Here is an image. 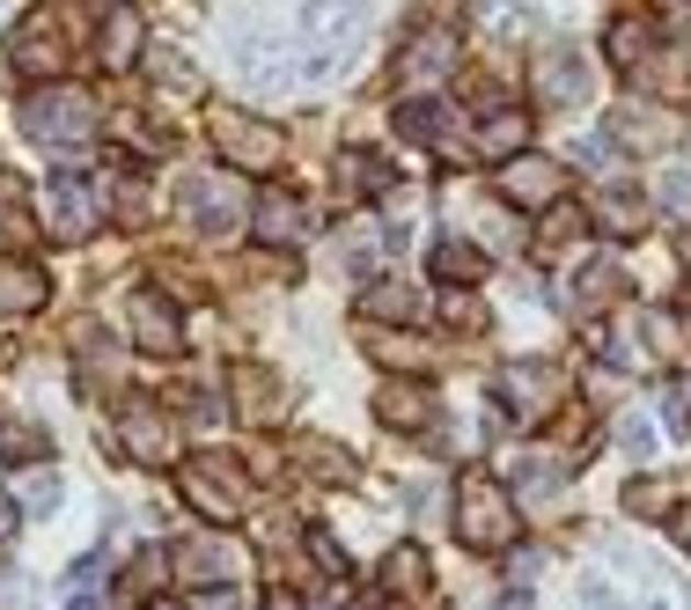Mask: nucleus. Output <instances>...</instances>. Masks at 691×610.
<instances>
[{
    "label": "nucleus",
    "mask_w": 691,
    "mask_h": 610,
    "mask_svg": "<svg viewBox=\"0 0 691 610\" xmlns=\"http://www.w3.org/2000/svg\"><path fill=\"white\" fill-rule=\"evenodd\" d=\"M23 133L45 147H81L89 133H97V97L89 89H37V97L23 103Z\"/></svg>",
    "instance_id": "nucleus-1"
},
{
    "label": "nucleus",
    "mask_w": 691,
    "mask_h": 610,
    "mask_svg": "<svg viewBox=\"0 0 691 610\" xmlns=\"http://www.w3.org/2000/svg\"><path fill=\"white\" fill-rule=\"evenodd\" d=\"M177 493L192 500V515H206V522H236V515L250 508V478L228 456H192V464L177 471Z\"/></svg>",
    "instance_id": "nucleus-2"
},
{
    "label": "nucleus",
    "mask_w": 691,
    "mask_h": 610,
    "mask_svg": "<svg viewBox=\"0 0 691 610\" xmlns=\"http://www.w3.org/2000/svg\"><path fill=\"white\" fill-rule=\"evenodd\" d=\"M456 538L471 544V552H500V544L516 538V508H508V493L494 486V478H464L456 486Z\"/></svg>",
    "instance_id": "nucleus-3"
},
{
    "label": "nucleus",
    "mask_w": 691,
    "mask_h": 610,
    "mask_svg": "<svg viewBox=\"0 0 691 610\" xmlns=\"http://www.w3.org/2000/svg\"><path fill=\"white\" fill-rule=\"evenodd\" d=\"M118 449L133 464H148V471H170V449H177L170 413H162V405H125L118 413Z\"/></svg>",
    "instance_id": "nucleus-4"
},
{
    "label": "nucleus",
    "mask_w": 691,
    "mask_h": 610,
    "mask_svg": "<svg viewBox=\"0 0 691 610\" xmlns=\"http://www.w3.org/2000/svg\"><path fill=\"white\" fill-rule=\"evenodd\" d=\"M214 140H222V155H236L243 170H272L287 147H280V133L258 118H243V111H228V118H214Z\"/></svg>",
    "instance_id": "nucleus-5"
},
{
    "label": "nucleus",
    "mask_w": 691,
    "mask_h": 610,
    "mask_svg": "<svg viewBox=\"0 0 691 610\" xmlns=\"http://www.w3.org/2000/svg\"><path fill=\"white\" fill-rule=\"evenodd\" d=\"M500 192L516 199V206H559L567 177H559V162H544V155H508V177H500Z\"/></svg>",
    "instance_id": "nucleus-6"
},
{
    "label": "nucleus",
    "mask_w": 691,
    "mask_h": 610,
    "mask_svg": "<svg viewBox=\"0 0 691 610\" xmlns=\"http://www.w3.org/2000/svg\"><path fill=\"white\" fill-rule=\"evenodd\" d=\"M295 30L309 37V45L353 37V30H361V0H302V8H295Z\"/></svg>",
    "instance_id": "nucleus-7"
},
{
    "label": "nucleus",
    "mask_w": 691,
    "mask_h": 610,
    "mask_svg": "<svg viewBox=\"0 0 691 610\" xmlns=\"http://www.w3.org/2000/svg\"><path fill=\"white\" fill-rule=\"evenodd\" d=\"M45 214H52L59 236H89V228H97V199L81 192V177H52L45 184Z\"/></svg>",
    "instance_id": "nucleus-8"
},
{
    "label": "nucleus",
    "mask_w": 691,
    "mask_h": 610,
    "mask_svg": "<svg viewBox=\"0 0 691 610\" xmlns=\"http://www.w3.org/2000/svg\"><path fill=\"white\" fill-rule=\"evenodd\" d=\"M184 206L199 214V228H206V236H228V228H236V214H243V199L228 192L222 177H192V184H184Z\"/></svg>",
    "instance_id": "nucleus-9"
},
{
    "label": "nucleus",
    "mask_w": 691,
    "mask_h": 610,
    "mask_svg": "<svg viewBox=\"0 0 691 610\" xmlns=\"http://www.w3.org/2000/svg\"><path fill=\"white\" fill-rule=\"evenodd\" d=\"M8 59L23 74H59V30H52V15H30V23L8 37Z\"/></svg>",
    "instance_id": "nucleus-10"
},
{
    "label": "nucleus",
    "mask_w": 691,
    "mask_h": 610,
    "mask_svg": "<svg viewBox=\"0 0 691 610\" xmlns=\"http://www.w3.org/2000/svg\"><path fill=\"white\" fill-rule=\"evenodd\" d=\"M456 67V30H420L412 45H405V74H420V81H442Z\"/></svg>",
    "instance_id": "nucleus-11"
},
{
    "label": "nucleus",
    "mask_w": 691,
    "mask_h": 610,
    "mask_svg": "<svg viewBox=\"0 0 691 610\" xmlns=\"http://www.w3.org/2000/svg\"><path fill=\"white\" fill-rule=\"evenodd\" d=\"M611 140H625V147H669L677 140V125L662 118V111H647V103H625L611 118Z\"/></svg>",
    "instance_id": "nucleus-12"
},
{
    "label": "nucleus",
    "mask_w": 691,
    "mask_h": 610,
    "mask_svg": "<svg viewBox=\"0 0 691 610\" xmlns=\"http://www.w3.org/2000/svg\"><path fill=\"white\" fill-rule=\"evenodd\" d=\"M258 228H265V244H302V236H309V214H302V199L265 192L258 199Z\"/></svg>",
    "instance_id": "nucleus-13"
},
{
    "label": "nucleus",
    "mask_w": 691,
    "mask_h": 610,
    "mask_svg": "<svg viewBox=\"0 0 691 610\" xmlns=\"http://www.w3.org/2000/svg\"><path fill=\"white\" fill-rule=\"evenodd\" d=\"M537 89L552 103H581V97H589V67H581L574 52H552V59L537 67Z\"/></svg>",
    "instance_id": "nucleus-14"
},
{
    "label": "nucleus",
    "mask_w": 691,
    "mask_h": 610,
    "mask_svg": "<svg viewBox=\"0 0 691 610\" xmlns=\"http://www.w3.org/2000/svg\"><path fill=\"white\" fill-rule=\"evenodd\" d=\"M133 331L148 353H177V317L162 309V294H133Z\"/></svg>",
    "instance_id": "nucleus-15"
},
{
    "label": "nucleus",
    "mask_w": 691,
    "mask_h": 610,
    "mask_svg": "<svg viewBox=\"0 0 691 610\" xmlns=\"http://www.w3.org/2000/svg\"><path fill=\"white\" fill-rule=\"evenodd\" d=\"M37 302H45V272L37 266H8L0 272V309H8V317H23V309H37Z\"/></svg>",
    "instance_id": "nucleus-16"
},
{
    "label": "nucleus",
    "mask_w": 691,
    "mask_h": 610,
    "mask_svg": "<svg viewBox=\"0 0 691 610\" xmlns=\"http://www.w3.org/2000/svg\"><path fill=\"white\" fill-rule=\"evenodd\" d=\"M375 413L390 419V427H427V419H434V397H427L420 383H412V391H397V383H390V391L375 397Z\"/></svg>",
    "instance_id": "nucleus-17"
},
{
    "label": "nucleus",
    "mask_w": 691,
    "mask_h": 610,
    "mask_svg": "<svg viewBox=\"0 0 691 610\" xmlns=\"http://www.w3.org/2000/svg\"><path fill=\"white\" fill-rule=\"evenodd\" d=\"M383 588H397V596H420L427 588V552L420 544H397L390 560H383Z\"/></svg>",
    "instance_id": "nucleus-18"
},
{
    "label": "nucleus",
    "mask_w": 691,
    "mask_h": 610,
    "mask_svg": "<svg viewBox=\"0 0 691 610\" xmlns=\"http://www.w3.org/2000/svg\"><path fill=\"white\" fill-rule=\"evenodd\" d=\"M133 52H140V23H133V8H111V23H103V67H133Z\"/></svg>",
    "instance_id": "nucleus-19"
},
{
    "label": "nucleus",
    "mask_w": 691,
    "mask_h": 610,
    "mask_svg": "<svg viewBox=\"0 0 691 610\" xmlns=\"http://www.w3.org/2000/svg\"><path fill=\"white\" fill-rule=\"evenodd\" d=\"M361 309H369V317H427V302L412 287H397V280H383V287H369V302H361Z\"/></svg>",
    "instance_id": "nucleus-20"
},
{
    "label": "nucleus",
    "mask_w": 691,
    "mask_h": 610,
    "mask_svg": "<svg viewBox=\"0 0 691 610\" xmlns=\"http://www.w3.org/2000/svg\"><path fill=\"white\" fill-rule=\"evenodd\" d=\"M478 140H486V155H522V140H530V118H522V111H494Z\"/></svg>",
    "instance_id": "nucleus-21"
},
{
    "label": "nucleus",
    "mask_w": 691,
    "mask_h": 610,
    "mask_svg": "<svg viewBox=\"0 0 691 610\" xmlns=\"http://www.w3.org/2000/svg\"><path fill=\"white\" fill-rule=\"evenodd\" d=\"M295 456L317 471V478H353V456H346L339 441H295Z\"/></svg>",
    "instance_id": "nucleus-22"
},
{
    "label": "nucleus",
    "mask_w": 691,
    "mask_h": 610,
    "mask_svg": "<svg viewBox=\"0 0 691 610\" xmlns=\"http://www.w3.org/2000/svg\"><path fill=\"white\" fill-rule=\"evenodd\" d=\"M647 52H655V30H647V23H633V15H625V23L611 30V59H618V67H641Z\"/></svg>",
    "instance_id": "nucleus-23"
},
{
    "label": "nucleus",
    "mask_w": 691,
    "mask_h": 610,
    "mask_svg": "<svg viewBox=\"0 0 691 610\" xmlns=\"http://www.w3.org/2000/svg\"><path fill=\"white\" fill-rule=\"evenodd\" d=\"M177 566H184L192 581H206V574H228V566H236V552H228V544H184V552H177Z\"/></svg>",
    "instance_id": "nucleus-24"
},
{
    "label": "nucleus",
    "mask_w": 691,
    "mask_h": 610,
    "mask_svg": "<svg viewBox=\"0 0 691 610\" xmlns=\"http://www.w3.org/2000/svg\"><path fill=\"white\" fill-rule=\"evenodd\" d=\"M339 184L346 192H383V184H390V170H383V162H375V155H346V170H339Z\"/></svg>",
    "instance_id": "nucleus-25"
},
{
    "label": "nucleus",
    "mask_w": 691,
    "mask_h": 610,
    "mask_svg": "<svg viewBox=\"0 0 691 610\" xmlns=\"http://www.w3.org/2000/svg\"><path fill=\"white\" fill-rule=\"evenodd\" d=\"M442 103H405V111H397V133H412V140H442Z\"/></svg>",
    "instance_id": "nucleus-26"
},
{
    "label": "nucleus",
    "mask_w": 691,
    "mask_h": 610,
    "mask_svg": "<svg viewBox=\"0 0 691 610\" xmlns=\"http://www.w3.org/2000/svg\"><path fill=\"white\" fill-rule=\"evenodd\" d=\"M434 272H442V280H478L486 258H478L471 244H442V250H434Z\"/></svg>",
    "instance_id": "nucleus-27"
},
{
    "label": "nucleus",
    "mask_w": 691,
    "mask_h": 610,
    "mask_svg": "<svg viewBox=\"0 0 691 610\" xmlns=\"http://www.w3.org/2000/svg\"><path fill=\"white\" fill-rule=\"evenodd\" d=\"M596 214L611 221V228H633V221H641V206H633L625 192H611V199H596Z\"/></svg>",
    "instance_id": "nucleus-28"
},
{
    "label": "nucleus",
    "mask_w": 691,
    "mask_h": 610,
    "mask_svg": "<svg viewBox=\"0 0 691 610\" xmlns=\"http://www.w3.org/2000/svg\"><path fill=\"white\" fill-rule=\"evenodd\" d=\"M625 508H633V515H662L669 508V486H633V493H625Z\"/></svg>",
    "instance_id": "nucleus-29"
},
{
    "label": "nucleus",
    "mask_w": 691,
    "mask_h": 610,
    "mask_svg": "<svg viewBox=\"0 0 691 610\" xmlns=\"http://www.w3.org/2000/svg\"><path fill=\"white\" fill-rule=\"evenodd\" d=\"M309 552H317V566H324V574H339V581H346V552H339L331 538H324V530H309Z\"/></svg>",
    "instance_id": "nucleus-30"
},
{
    "label": "nucleus",
    "mask_w": 691,
    "mask_h": 610,
    "mask_svg": "<svg viewBox=\"0 0 691 610\" xmlns=\"http://www.w3.org/2000/svg\"><path fill=\"white\" fill-rule=\"evenodd\" d=\"M170 59H177V52H170ZM170 59L155 67V81H162V89H177V97H192V89H199V74H192V67H170Z\"/></svg>",
    "instance_id": "nucleus-31"
},
{
    "label": "nucleus",
    "mask_w": 691,
    "mask_h": 610,
    "mask_svg": "<svg viewBox=\"0 0 691 610\" xmlns=\"http://www.w3.org/2000/svg\"><path fill=\"white\" fill-rule=\"evenodd\" d=\"M662 206L669 214H691V177H662Z\"/></svg>",
    "instance_id": "nucleus-32"
},
{
    "label": "nucleus",
    "mask_w": 691,
    "mask_h": 610,
    "mask_svg": "<svg viewBox=\"0 0 691 610\" xmlns=\"http://www.w3.org/2000/svg\"><path fill=\"white\" fill-rule=\"evenodd\" d=\"M449 324H456V331H464V324L478 331V324H486V309H478V302H449Z\"/></svg>",
    "instance_id": "nucleus-33"
},
{
    "label": "nucleus",
    "mask_w": 691,
    "mask_h": 610,
    "mask_svg": "<svg viewBox=\"0 0 691 610\" xmlns=\"http://www.w3.org/2000/svg\"><path fill=\"white\" fill-rule=\"evenodd\" d=\"M15 538V500H0V544Z\"/></svg>",
    "instance_id": "nucleus-34"
},
{
    "label": "nucleus",
    "mask_w": 691,
    "mask_h": 610,
    "mask_svg": "<svg viewBox=\"0 0 691 610\" xmlns=\"http://www.w3.org/2000/svg\"><path fill=\"white\" fill-rule=\"evenodd\" d=\"M140 610H184V603H170V596H155V603H140Z\"/></svg>",
    "instance_id": "nucleus-35"
},
{
    "label": "nucleus",
    "mask_w": 691,
    "mask_h": 610,
    "mask_svg": "<svg viewBox=\"0 0 691 610\" xmlns=\"http://www.w3.org/2000/svg\"><path fill=\"white\" fill-rule=\"evenodd\" d=\"M677 530H684V544H691V515H684V522H677Z\"/></svg>",
    "instance_id": "nucleus-36"
},
{
    "label": "nucleus",
    "mask_w": 691,
    "mask_h": 610,
    "mask_svg": "<svg viewBox=\"0 0 691 610\" xmlns=\"http://www.w3.org/2000/svg\"><path fill=\"white\" fill-rule=\"evenodd\" d=\"M103 8H133V0H103Z\"/></svg>",
    "instance_id": "nucleus-37"
},
{
    "label": "nucleus",
    "mask_w": 691,
    "mask_h": 610,
    "mask_svg": "<svg viewBox=\"0 0 691 610\" xmlns=\"http://www.w3.org/2000/svg\"><path fill=\"white\" fill-rule=\"evenodd\" d=\"M0 192H8V170H0Z\"/></svg>",
    "instance_id": "nucleus-38"
},
{
    "label": "nucleus",
    "mask_w": 691,
    "mask_h": 610,
    "mask_svg": "<svg viewBox=\"0 0 691 610\" xmlns=\"http://www.w3.org/2000/svg\"><path fill=\"white\" fill-rule=\"evenodd\" d=\"M684 266H691V244H684Z\"/></svg>",
    "instance_id": "nucleus-39"
}]
</instances>
